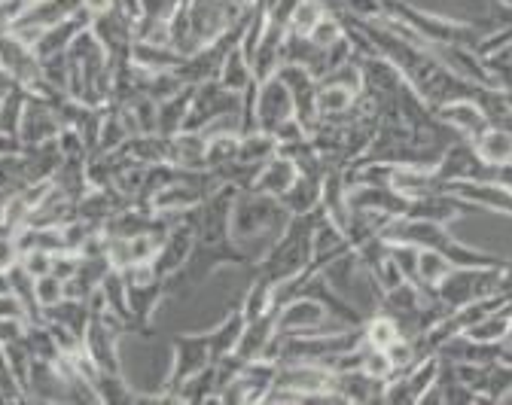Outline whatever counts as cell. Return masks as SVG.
I'll list each match as a JSON object with an SVG mask.
<instances>
[{"label": "cell", "mask_w": 512, "mask_h": 405, "mask_svg": "<svg viewBox=\"0 0 512 405\" xmlns=\"http://www.w3.org/2000/svg\"><path fill=\"white\" fill-rule=\"evenodd\" d=\"M208 138L202 131H177L168 138V165L177 168H205Z\"/></svg>", "instance_id": "17"}, {"label": "cell", "mask_w": 512, "mask_h": 405, "mask_svg": "<svg viewBox=\"0 0 512 405\" xmlns=\"http://www.w3.org/2000/svg\"><path fill=\"white\" fill-rule=\"evenodd\" d=\"M238 308H241L244 320H260V317L272 314V311L278 308V305H275V284H269V281L260 278V275H253V281H250V287L244 290Z\"/></svg>", "instance_id": "22"}, {"label": "cell", "mask_w": 512, "mask_h": 405, "mask_svg": "<svg viewBox=\"0 0 512 405\" xmlns=\"http://www.w3.org/2000/svg\"><path fill=\"white\" fill-rule=\"evenodd\" d=\"M217 80H220L229 92H238V95L253 83V64H250V58L244 55L241 43H235V46L226 52V58H223V64H220Z\"/></svg>", "instance_id": "21"}, {"label": "cell", "mask_w": 512, "mask_h": 405, "mask_svg": "<svg viewBox=\"0 0 512 405\" xmlns=\"http://www.w3.org/2000/svg\"><path fill=\"white\" fill-rule=\"evenodd\" d=\"M348 323L336 320L324 302L317 299H308V296H299V299H290L284 305H278V332H320V329H342Z\"/></svg>", "instance_id": "5"}, {"label": "cell", "mask_w": 512, "mask_h": 405, "mask_svg": "<svg viewBox=\"0 0 512 405\" xmlns=\"http://www.w3.org/2000/svg\"><path fill=\"white\" fill-rule=\"evenodd\" d=\"M299 180V165L290 159V156H284V153H278V156H272L260 171H256V177H253V183H250V189H256V192H266V195H275V198H281L293 183Z\"/></svg>", "instance_id": "14"}, {"label": "cell", "mask_w": 512, "mask_h": 405, "mask_svg": "<svg viewBox=\"0 0 512 405\" xmlns=\"http://www.w3.org/2000/svg\"><path fill=\"white\" fill-rule=\"evenodd\" d=\"M470 211H479V208H473L470 201L458 198L455 192H448L442 186V189H436V192H430L424 198L409 201V214L406 217H412V220H430V223H442L445 226V223H452V220H458V217H464Z\"/></svg>", "instance_id": "11"}, {"label": "cell", "mask_w": 512, "mask_h": 405, "mask_svg": "<svg viewBox=\"0 0 512 405\" xmlns=\"http://www.w3.org/2000/svg\"><path fill=\"white\" fill-rule=\"evenodd\" d=\"M452 262H448L442 253H436V250H424L421 247V256H418V284L421 287H436L448 272H452Z\"/></svg>", "instance_id": "26"}, {"label": "cell", "mask_w": 512, "mask_h": 405, "mask_svg": "<svg viewBox=\"0 0 512 405\" xmlns=\"http://www.w3.org/2000/svg\"><path fill=\"white\" fill-rule=\"evenodd\" d=\"M244 326H247V320H244V314H241V308L235 305L211 332H208V339H211V351H214V363H220L223 357H229V354H235V348H238V339H241V332H244Z\"/></svg>", "instance_id": "20"}, {"label": "cell", "mask_w": 512, "mask_h": 405, "mask_svg": "<svg viewBox=\"0 0 512 405\" xmlns=\"http://www.w3.org/2000/svg\"><path fill=\"white\" fill-rule=\"evenodd\" d=\"M34 296H37V305L46 311V308H52V305H58L64 299V281L55 278L52 272L40 275V278H34Z\"/></svg>", "instance_id": "30"}, {"label": "cell", "mask_w": 512, "mask_h": 405, "mask_svg": "<svg viewBox=\"0 0 512 405\" xmlns=\"http://www.w3.org/2000/svg\"><path fill=\"white\" fill-rule=\"evenodd\" d=\"M400 335L403 332H400L397 320L388 317V314H381V311L363 323V345L366 348H375V351H388L400 339Z\"/></svg>", "instance_id": "25"}, {"label": "cell", "mask_w": 512, "mask_h": 405, "mask_svg": "<svg viewBox=\"0 0 512 405\" xmlns=\"http://www.w3.org/2000/svg\"><path fill=\"white\" fill-rule=\"evenodd\" d=\"M494 183H500L503 189H509V192H512V162H506V165H497V168H494Z\"/></svg>", "instance_id": "35"}, {"label": "cell", "mask_w": 512, "mask_h": 405, "mask_svg": "<svg viewBox=\"0 0 512 405\" xmlns=\"http://www.w3.org/2000/svg\"><path fill=\"white\" fill-rule=\"evenodd\" d=\"M327 13V7L320 4V0H299V7L293 10V16H290V28L287 31H293V34H311V28L320 22V16Z\"/></svg>", "instance_id": "28"}, {"label": "cell", "mask_w": 512, "mask_h": 405, "mask_svg": "<svg viewBox=\"0 0 512 405\" xmlns=\"http://www.w3.org/2000/svg\"><path fill=\"white\" fill-rule=\"evenodd\" d=\"M348 208L375 211V214L397 220L409 214V198H403L391 183H354L348 186Z\"/></svg>", "instance_id": "8"}, {"label": "cell", "mask_w": 512, "mask_h": 405, "mask_svg": "<svg viewBox=\"0 0 512 405\" xmlns=\"http://www.w3.org/2000/svg\"><path fill=\"white\" fill-rule=\"evenodd\" d=\"M192 95H196V86H183L177 95L159 101V134L171 138V134L183 131L186 113H189V107H192Z\"/></svg>", "instance_id": "23"}, {"label": "cell", "mask_w": 512, "mask_h": 405, "mask_svg": "<svg viewBox=\"0 0 512 405\" xmlns=\"http://www.w3.org/2000/svg\"><path fill=\"white\" fill-rule=\"evenodd\" d=\"M357 104V92L348 89V86H339V83H317V113L324 119H336V116H345L351 113Z\"/></svg>", "instance_id": "24"}, {"label": "cell", "mask_w": 512, "mask_h": 405, "mask_svg": "<svg viewBox=\"0 0 512 405\" xmlns=\"http://www.w3.org/2000/svg\"><path fill=\"white\" fill-rule=\"evenodd\" d=\"M342 37H345V25H342V19H339L336 10H327L324 16H320V22L311 28V34H308V40H311L314 46H320V49H327V46L339 43Z\"/></svg>", "instance_id": "27"}, {"label": "cell", "mask_w": 512, "mask_h": 405, "mask_svg": "<svg viewBox=\"0 0 512 405\" xmlns=\"http://www.w3.org/2000/svg\"><path fill=\"white\" fill-rule=\"evenodd\" d=\"M388 183H391L403 198H409V201L424 198V195L442 189V180H439L436 168H427V165H394Z\"/></svg>", "instance_id": "13"}, {"label": "cell", "mask_w": 512, "mask_h": 405, "mask_svg": "<svg viewBox=\"0 0 512 405\" xmlns=\"http://www.w3.org/2000/svg\"><path fill=\"white\" fill-rule=\"evenodd\" d=\"M19 259H22V253L16 244V229L7 226V232H0V272H13Z\"/></svg>", "instance_id": "33"}, {"label": "cell", "mask_w": 512, "mask_h": 405, "mask_svg": "<svg viewBox=\"0 0 512 405\" xmlns=\"http://www.w3.org/2000/svg\"><path fill=\"white\" fill-rule=\"evenodd\" d=\"M345 13H351L354 19H363V22H375L384 16V0H342Z\"/></svg>", "instance_id": "32"}, {"label": "cell", "mask_w": 512, "mask_h": 405, "mask_svg": "<svg viewBox=\"0 0 512 405\" xmlns=\"http://www.w3.org/2000/svg\"><path fill=\"white\" fill-rule=\"evenodd\" d=\"M369 378H378V381H391L397 375V366L394 360L388 357V351H375V348H366L363 354V366H360Z\"/></svg>", "instance_id": "29"}, {"label": "cell", "mask_w": 512, "mask_h": 405, "mask_svg": "<svg viewBox=\"0 0 512 405\" xmlns=\"http://www.w3.org/2000/svg\"><path fill=\"white\" fill-rule=\"evenodd\" d=\"M281 201L293 217L314 214L324 205V174H299V180L281 195Z\"/></svg>", "instance_id": "16"}, {"label": "cell", "mask_w": 512, "mask_h": 405, "mask_svg": "<svg viewBox=\"0 0 512 405\" xmlns=\"http://www.w3.org/2000/svg\"><path fill=\"white\" fill-rule=\"evenodd\" d=\"M278 329V308L260 320H247L241 339H238V348H235V357H241L244 363L250 360H263L269 345H272V335Z\"/></svg>", "instance_id": "15"}, {"label": "cell", "mask_w": 512, "mask_h": 405, "mask_svg": "<svg viewBox=\"0 0 512 405\" xmlns=\"http://www.w3.org/2000/svg\"><path fill=\"white\" fill-rule=\"evenodd\" d=\"M436 375H439V357L436 354H427L418 363H412L409 369H400L388 381L381 402H421V396L436 381Z\"/></svg>", "instance_id": "6"}, {"label": "cell", "mask_w": 512, "mask_h": 405, "mask_svg": "<svg viewBox=\"0 0 512 405\" xmlns=\"http://www.w3.org/2000/svg\"><path fill=\"white\" fill-rule=\"evenodd\" d=\"M293 116H296V104L290 89L278 77L260 80V92H256V128L275 134Z\"/></svg>", "instance_id": "7"}, {"label": "cell", "mask_w": 512, "mask_h": 405, "mask_svg": "<svg viewBox=\"0 0 512 405\" xmlns=\"http://www.w3.org/2000/svg\"><path fill=\"white\" fill-rule=\"evenodd\" d=\"M214 363V351H211V339L208 332L202 335H177L174 339V357H171V372L165 378V390L171 393L168 399L177 396V390L202 369H208Z\"/></svg>", "instance_id": "4"}, {"label": "cell", "mask_w": 512, "mask_h": 405, "mask_svg": "<svg viewBox=\"0 0 512 405\" xmlns=\"http://www.w3.org/2000/svg\"><path fill=\"white\" fill-rule=\"evenodd\" d=\"M116 7H119V0H83V10L89 16H104V13H110Z\"/></svg>", "instance_id": "34"}, {"label": "cell", "mask_w": 512, "mask_h": 405, "mask_svg": "<svg viewBox=\"0 0 512 405\" xmlns=\"http://www.w3.org/2000/svg\"><path fill=\"white\" fill-rule=\"evenodd\" d=\"M403 4H412L442 19L473 25L482 34L512 25V7L503 4V0H403Z\"/></svg>", "instance_id": "3"}, {"label": "cell", "mask_w": 512, "mask_h": 405, "mask_svg": "<svg viewBox=\"0 0 512 405\" xmlns=\"http://www.w3.org/2000/svg\"><path fill=\"white\" fill-rule=\"evenodd\" d=\"M19 268H22V272H25L28 278L49 275V272H52V253H49V250H43V247H34V250L22 253Z\"/></svg>", "instance_id": "31"}, {"label": "cell", "mask_w": 512, "mask_h": 405, "mask_svg": "<svg viewBox=\"0 0 512 405\" xmlns=\"http://www.w3.org/2000/svg\"><path fill=\"white\" fill-rule=\"evenodd\" d=\"M327 211L317 208L314 214L305 217H290L287 229L281 232V238L269 247V253L253 265V275L266 278L269 284H284L296 275H302L311 265L314 256V226Z\"/></svg>", "instance_id": "2"}, {"label": "cell", "mask_w": 512, "mask_h": 405, "mask_svg": "<svg viewBox=\"0 0 512 405\" xmlns=\"http://www.w3.org/2000/svg\"><path fill=\"white\" fill-rule=\"evenodd\" d=\"M442 186L448 192H455L458 198L470 201V205L479 208V211H494V214L512 217V192L503 189L494 180H479V183H473V180H455V183H442Z\"/></svg>", "instance_id": "12"}, {"label": "cell", "mask_w": 512, "mask_h": 405, "mask_svg": "<svg viewBox=\"0 0 512 405\" xmlns=\"http://www.w3.org/2000/svg\"><path fill=\"white\" fill-rule=\"evenodd\" d=\"M290 217L293 214L284 208L281 198L256 192V189H238L235 205H232L229 238L247 256V262L256 265L269 253V247L281 238Z\"/></svg>", "instance_id": "1"}, {"label": "cell", "mask_w": 512, "mask_h": 405, "mask_svg": "<svg viewBox=\"0 0 512 405\" xmlns=\"http://www.w3.org/2000/svg\"><path fill=\"white\" fill-rule=\"evenodd\" d=\"M436 174H439L442 183H455V180H473V183H479V180H494V168L485 165V162L476 156L473 144L464 141V138L455 141L452 147H448V150L442 153V159L436 162Z\"/></svg>", "instance_id": "9"}, {"label": "cell", "mask_w": 512, "mask_h": 405, "mask_svg": "<svg viewBox=\"0 0 512 405\" xmlns=\"http://www.w3.org/2000/svg\"><path fill=\"white\" fill-rule=\"evenodd\" d=\"M470 144H473L476 156H479L485 165H491V168L512 162V131L503 128V125H488V128L479 134V138H473Z\"/></svg>", "instance_id": "19"}, {"label": "cell", "mask_w": 512, "mask_h": 405, "mask_svg": "<svg viewBox=\"0 0 512 405\" xmlns=\"http://www.w3.org/2000/svg\"><path fill=\"white\" fill-rule=\"evenodd\" d=\"M436 116H439L442 125H448L464 141L479 138V134L491 125L485 107L476 98H452V101H445V104L436 107Z\"/></svg>", "instance_id": "10"}, {"label": "cell", "mask_w": 512, "mask_h": 405, "mask_svg": "<svg viewBox=\"0 0 512 405\" xmlns=\"http://www.w3.org/2000/svg\"><path fill=\"white\" fill-rule=\"evenodd\" d=\"M384 387H388V381L369 378L363 369L333 375V390H339L345 402H381Z\"/></svg>", "instance_id": "18"}]
</instances>
